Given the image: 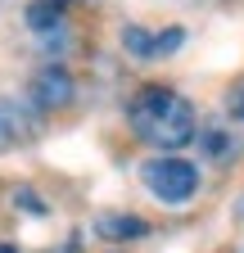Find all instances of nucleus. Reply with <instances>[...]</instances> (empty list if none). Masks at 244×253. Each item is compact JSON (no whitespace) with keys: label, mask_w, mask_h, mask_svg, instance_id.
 Wrapping results in <instances>:
<instances>
[{"label":"nucleus","mask_w":244,"mask_h":253,"mask_svg":"<svg viewBox=\"0 0 244 253\" xmlns=\"http://www.w3.org/2000/svg\"><path fill=\"white\" fill-rule=\"evenodd\" d=\"M131 131L154 145V149H181L195 140V109L190 100H181V95L163 90V86H149L140 100L131 104Z\"/></svg>","instance_id":"nucleus-1"},{"label":"nucleus","mask_w":244,"mask_h":253,"mask_svg":"<svg viewBox=\"0 0 244 253\" xmlns=\"http://www.w3.org/2000/svg\"><path fill=\"white\" fill-rule=\"evenodd\" d=\"M145 185L149 195L163 199V204H190L195 190H199V172L195 163H186V158H154V163L145 168Z\"/></svg>","instance_id":"nucleus-2"},{"label":"nucleus","mask_w":244,"mask_h":253,"mask_svg":"<svg viewBox=\"0 0 244 253\" xmlns=\"http://www.w3.org/2000/svg\"><path fill=\"white\" fill-rule=\"evenodd\" d=\"M32 95H37V104L59 109V104H68V100H73V77H68L64 68H45V73L37 77Z\"/></svg>","instance_id":"nucleus-3"},{"label":"nucleus","mask_w":244,"mask_h":253,"mask_svg":"<svg viewBox=\"0 0 244 253\" xmlns=\"http://www.w3.org/2000/svg\"><path fill=\"white\" fill-rule=\"evenodd\" d=\"M64 9H68V0H32V5H27V27L45 32V27H54L64 18Z\"/></svg>","instance_id":"nucleus-4"},{"label":"nucleus","mask_w":244,"mask_h":253,"mask_svg":"<svg viewBox=\"0 0 244 253\" xmlns=\"http://www.w3.org/2000/svg\"><path fill=\"white\" fill-rule=\"evenodd\" d=\"M100 231H104L109 240H140L149 226H145L140 217H104V221H100Z\"/></svg>","instance_id":"nucleus-5"},{"label":"nucleus","mask_w":244,"mask_h":253,"mask_svg":"<svg viewBox=\"0 0 244 253\" xmlns=\"http://www.w3.org/2000/svg\"><path fill=\"white\" fill-rule=\"evenodd\" d=\"M154 41H159V32H145V27H127L122 32V45H127L131 59H154Z\"/></svg>","instance_id":"nucleus-6"},{"label":"nucleus","mask_w":244,"mask_h":253,"mask_svg":"<svg viewBox=\"0 0 244 253\" xmlns=\"http://www.w3.org/2000/svg\"><path fill=\"white\" fill-rule=\"evenodd\" d=\"M18 208H32V212H45V208L37 204V195H32V190H18Z\"/></svg>","instance_id":"nucleus-7"},{"label":"nucleus","mask_w":244,"mask_h":253,"mask_svg":"<svg viewBox=\"0 0 244 253\" xmlns=\"http://www.w3.org/2000/svg\"><path fill=\"white\" fill-rule=\"evenodd\" d=\"M231 113H235V118H244V95H240V100L231 104Z\"/></svg>","instance_id":"nucleus-8"},{"label":"nucleus","mask_w":244,"mask_h":253,"mask_svg":"<svg viewBox=\"0 0 244 253\" xmlns=\"http://www.w3.org/2000/svg\"><path fill=\"white\" fill-rule=\"evenodd\" d=\"M0 253H18V249H14V244H0Z\"/></svg>","instance_id":"nucleus-9"},{"label":"nucleus","mask_w":244,"mask_h":253,"mask_svg":"<svg viewBox=\"0 0 244 253\" xmlns=\"http://www.w3.org/2000/svg\"><path fill=\"white\" fill-rule=\"evenodd\" d=\"M0 113H5V104H0Z\"/></svg>","instance_id":"nucleus-10"}]
</instances>
